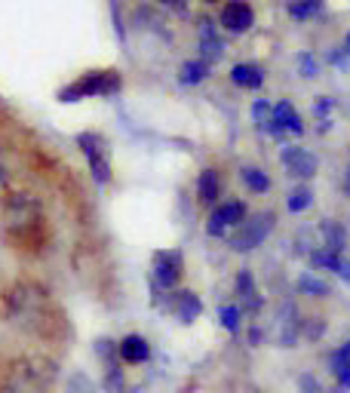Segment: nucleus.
<instances>
[{
  "instance_id": "nucleus-1",
  "label": "nucleus",
  "mask_w": 350,
  "mask_h": 393,
  "mask_svg": "<svg viewBox=\"0 0 350 393\" xmlns=\"http://www.w3.org/2000/svg\"><path fill=\"white\" fill-rule=\"evenodd\" d=\"M123 92V71L117 68H89L55 89L59 105H80L89 99H114Z\"/></svg>"
},
{
  "instance_id": "nucleus-2",
  "label": "nucleus",
  "mask_w": 350,
  "mask_h": 393,
  "mask_svg": "<svg viewBox=\"0 0 350 393\" xmlns=\"http://www.w3.org/2000/svg\"><path fill=\"white\" fill-rule=\"evenodd\" d=\"M276 212L273 209H258V212H249L243 224L239 228H234L227 233V246L230 252H237V255H249V252L261 249L267 237L276 231Z\"/></svg>"
},
{
  "instance_id": "nucleus-3",
  "label": "nucleus",
  "mask_w": 350,
  "mask_h": 393,
  "mask_svg": "<svg viewBox=\"0 0 350 393\" xmlns=\"http://www.w3.org/2000/svg\"><path fill=\"white\" fill-rule=\"evenodd\" d=\"M74 145L80 148L83 160H86L89 179L96 182V188H108L114 182V163H111V145L108 138L96 133V129H86V133L74 135Z\"/></svg>"
},
{
  "instance_id": "nucleus-4",
  "label": "nucleus",
  "mask_w": 350,
  "mask_h": 393,
  "mask_svg": "<svg viewBox=\"0 0 350 393\" xmlns=\"http://www.w3.org/2000/svg\"><path fill=\"white\" fill-rule=\"evenodd\" d=\"M188 274V258L179 246H166L151 252V289L154 292H172L184 283Z\"/></svg>"
},
{
  "instance_id": "nucleus-5",
  "label": "nucleus",
  "mask_w": 350,
  "mask_h": 393,
  "mask_svg": "<svg viewBox=\"0 0 350 393\" xmlns=\"http://www.w3.org/2000/svg\"><path fill=\"white\" fill-rule=\"evenodd\" d=\"M249 212L252 209H249L246 200H239V196H225V200L209 209L206 224H203V233H206L209 240H227V233L234 228H239Z\"/></svg>"
},
{
  "instance_id": "nucleus-6",
  "label": "nucleus",
  "mask_w": 350,
  "mask_h": 393,
  "mask_svg": "<svg viewBox=\"0 0 350 393\" xmlns=\"http://www.w3.org/2000/svg\"><path fill=\"white\" fill-rule=\"evenodd\" d=\"M215 25L227 37H246L258 25V9L252 0H221L215 13Z\"/></svg>"
},
{
  "instance_id": "nucleus-7",
  "label": "nucleus",
  "mask_w": 350,
  "mask_h": 393,
  "mask_svg": "<svg viewBox=\"0 0 350 393\" xmlns=\"http://www.w3.org/2000/svg\"><path fill=\"white\" fill-rule=\"evenodd\" d=\"M276 163L283 166V172L289 175L292 182H313L320 175V157L304 148L301 142H283L280 151H276Z\"/></svg>"
},
{
  "instance_id": "nucleus-8",
  "label": "nucleus",
  "mask_w": 350,
  "mask_h": 393,
  "mask_svg": "<svg viewBox=\"0 0 350 393\" xmlns=\"http://www.w3.org/2000/svg\"><path fill=\"white\" fill-rule=\"evenodd\" d=\"M154 307H160L163 314H169L175 323L181 326H193L203 316V298L197 289H188V286H179L172 289V292H163L160 301Z\"/></svg>"
},
{
  "instance_id": "nucleus-9",
  "label": "nucleus",
  "mask_w": 350,
  "mask_h": 393,
  "mask_svg": "<svg viewBox=\"0 0 350 393\" xmlns=\"http://www.w3.org/2000/svg\"><path fill=\"white\" fill-rule=\"evenodd\" d=\"M193 34H197V52H193V55L203 59V62H209L212 68H218V62L227 55V43H225V37H221V31H218L215 18L197 16Z\"/></svg>"
},
{
  "instance_id": "nucleus-10",
  "label": "nucleus",
  "mask_w": 350,
  "mask_h": 393,
  "mask_svg": "<svg viewBox=\"0 0 350 393\" xmlns=\"http://www.w3.org/2000/svg\"><path fill=\"white\" fill-rule=\"evenodd\" d=\"M234 301L239 304L243 316H258L267 304L261 286H258V279H255V270L246 267V265L234 274Z\"/></svg>"
},
{
  "instance_id": "nucleus-11",
  "label": "nucleus",
  "mask_w": 350,
  "mask_h": 393,
  "mask_svg": "<svg viewBox=\"0 0 350 393\" xmlns=\"http://www.w3.org/2000/svg\"><path fill=\"white\" fill-rule=\"evenodd\" d=\"M227 80L234 89H243V92H261L264 83H267V68L255 59H239L230 65L227 71Z\"/></svg>"
},
{
  "instance_id": "nucleus-12",
  "label": "nucleus",
  "mask_w": 350,
  "mask_h": 393,
  "mask_svg": "<svg viewBox=\"0 0 350 393\" xmlns=\"http://www.w3.org/2000/svg\"><path fill=\"white\" fill-rule=\"evenodd\" d=\"M193 196H197L200 206L212 209L215 203L225 200V175H221L218 166H203L193 179Z\"/></svg>"
},
{
  "instance_id": "nucleus-13",
  "label": "nucleus",
  "mask_w": 350,
  "mask_h": 393,
  "mask_svg": "<svg viewBox=\"0 0 350 393\" xmlns=\"http://www.w3.org/2000/svg\"><path fill=\"white\" fill-rule=\"evenodd\" d=\"M271 120L283 129L286 135H289V142H292V135H295V138H301L304 133H307L301 111L295 108V101H292V99H276V101H273V108H271Z\"/></svg>"
},
{
  "instance_id": "nucleus-14",
  "label": "nucleus",
  "mask_w": 350,
  "mask_h": 393,
  "mask_svg": "<svg viewBox=\"0 0 350 393\" xmlns=\"http://www.w3.org/2000/svg\"><path fill=\"white\" fill-rule=\"evenodd\" d=\"M151 341L142 332H129L123 338H117V357L123 366H145L151 360Z\"/></svg>"
},
{
  "instance_id": "nucleus-15",
  "label": "nucleus",
  "mask_w": 350,
  "mask_h": 393,
  "mask_svg": "<svg viewBox=\"0 0 350 393\" xmlns=\"http://www.w3.org/2000/svg\"><path fill=\"white\" fill-rule=\"evenodd\" d=\"M237 182L243 184V191L246 194H252V196H267L273 191V179H271V172L264 170V166H258V163H239V170H237Z\"/></svg>"
},
{
  "instance_id": "nucleus-16",
  "label": "nucleus",
  "mask_w": 350,
  "mask_h": 393,
  "mask_svg": "<svg viewBox=\"0 0 350 393\" xmlns=\"http://www.w3.org/2000/svg\"><path fill=\"white\" fill-rule=\"evenodd\" d=\"M212 74H215V68H212L209 62L197 59V55H191V59H184L179 68H175V83H179L181 89H197L203 87Z\"/></svg>"
},
{
  "instance_id": "nucleus-17",
  "label": "nucleus",
  "mask_w": 350,
  "mask_h": 393,
  "mask_svg": "<svg viewBox=\"0 0 350 393\" xmlns=\"http://www.w3.org/2000/svg\"><path fill=\"white\" fill-rule=\"evenodd\" d=\"M313 203H317V191L307 182H292V188L286 191V212L289 215H304Z\"/></svg>"
},
{
  "instance_id": "nucleus-18",
  "label": "nucleus",
  "mask_w": 350,
  "mask_h": 393,
  "mask_svg": "<svg viewBox=\"0 0 350 393\" xmlns=\"http://www.w3.org/2000/svg\"><path fill=\"white\" fill-rule=\"evenodd\" d=\"M322 13H326V0H286V16L298 25L313 22Z\"/></svg>"
},
{
  "instance_id": "nucleus-19",
  "label": "nucleus",
  "mask_w": 350,
  "mask_h": 393,
  "mask_svg": "<svg viewBox=\"0 0 350 393\" xmlns=\"http://www.w3.org/2000/svg\"><path fill=\"white\" fill-rule=\"evenodd\" d=\"M317 233H320V246H326V249L341 252V255H344V249H347V233H344V228H341L338 221L322 218V221L317 224Z\"/></svg>"
},
{
  "instance_id": "nucleus-20",
  "label": "nucleus",
  "mask_w": 350,
  "mask_h": 393,
  "mask_svg": "<svg viewBox=\"0 0 350 393\" xmlns=\"http://www.w3.org/2000/svg\"><path fill=\"white\" fill-rule=\"evenodd\" d=\"M295 289H298V295H307V298H329L332 295V286L317 274V270H301L298 279H295Z\"/></svg>"
},
{
  "instance_id": "nucleus-21",
  "label": "nucleus",
  "mask_w": 350,
  "mask_h": 393,
  "mask_svg": "<svg viewBox=\"0 0 350 393\" xmlns=\"http://www.w3.org/2000/svg\"><path fill=\"white\" fill-rule=\"evenodd\" d=\"M329 369H332V375H335L338 387L341 390H350V341H344L329 357Z\"/></svg>"
},
{
  "instance_id": "nucleus-22",
  "label": "nucleus",
  "mask_w": 350,
  "mask_h": 393,
  "mask_svg": "<svg viewBox=\"0 0 350 393\" xmlns=\"http://www.w3.org/2000/svg\"><path fill=\"white\" fill-rule=\"evenodd\" d=\"M218 326L225 329L227 335H239V329H243V311H239V304L237 301H225V304H218Z\"/></svg>"
},
{
  "instance_id": "nucleus-23",
  "label": "nucleus",
  "mask_w": 350,
  "mask_h": 393,
  "mask_svg": "<svg viewBox=\"0 0 350 393\" xmlns=\"http://www.w3.org/2000/svg\"><path fill=\"white\" fill-rule=\"evenodd\" d=\"M338 261H341V252H332L326 246H320V243L313 249H307V265H310V270H332V274H335Z\"/></svg>"
},
{
  "instance_id": "nucleus-24",
  "label": "nucleus",
  "mask_w": 350,
  "mask_h": 393,
  "mask_svg": "<svg viewBox=\"0 0 350 393\" xmlns=\"http://www.w3.org/2000/svg\"><path fill=\"white\" fill-rule=\"evenodd\" d=\"M105 366V378H101V387L108 393H126V375H123V362L120 360H111V362H101Z\"/></svg>"
},
{
  "instance_id": "nucleus-25",
  "label": "nucleus",
  "mask_w": 350,
  "mask_h": 393,
  "mask_svg": "<svg viewBox=\"0 0 350 393\" xmlns=\"http://www.w3.org/2000/svg\"><path fill=\"white\" fill-rule=\"evenodd\" d=\"M295 71H298L301 80H317L322 71V62L317 59V52L301 50V52H295Z\"/></svg>"
},
{
  "instance_id": "nucleus-26",
  "label": "nucleus",
  "mask_w": 350,
  "mask_h": 393,
  "mask_svg": "<svg viewBox=\"0 0 350 393\" xmlns=\"http://www.w3.org/2000/svg\"><path fill=\"white\" fill-rule=\"evenodd\" d=\"M271 108H273V101L267 99V96H258L252 99V105H249V117H252V123L261 129L267 120H271Z\"/></svg>"
},
{
  "instance_id": "nucleus-27",
  "label": "nucleus",
  "mask_w": 350,
  "mask_h": 393,
  "mask_svg": "<svg viewBox=\"0 0 350 393\" xmlns=\"http://www.w3.org/2000/svg\"><path fill=\"white\" fill-rule=\"evenodd\" d=\"M338 108V101L332 96H317L313 99V117L320 120V123H326V120H332V111Z\"/></svg>"
},
{
  "instance_id": "nucleus-28",
  "label": "nucleus",
  "mask_w": 350,
  "mask_h": 393,
  "mask_svg": "<svg viewBox=\"0 0 350 393\" xmlns=\"http://www.w3.org/2000/svg\"><path fill=\"white\" fill-rule=\"evenodd\" d=\"M326 62H329L335 71H350V52H347V50H341V46H335V50H329Z\"/></svg>"
},
{
  "instance_id": "nucleus-29",
  "label": "nucleus",
  "mask_w": 350,
  "mask_h": 393,
  "mask_svg": "<svg viewBox=\"0 0 350 393\" xmlns=\"http://www.w3.org/2000/svg\"><path fill=\"white\" fill-rule=\"evenodd\" d=\"M147 4H157V6H166V9H172V13H179V16H188V13H191V6H188V0H147Z\"/></svg>"
},
{
  "instance_id": "nucleus-30",
  "label": "nucleus",
  "mask_w": 350,
  "mask_h": 393,
  "mask_svg": "<svg viewBox=\"0 0 350 393\" xmlns=\"http://www.w3.org/2000/svg\"><path fill=\"white\" fill-rule=\"evenodd\" d=\"M246 341H249V348H261V341H264V329H261V326H258V323L249 326Z\"/></svg>"
},
{
  "instance_id": "nucleus-31",
  "label": "nucleus",
  "mask_w": 350,
  "mask_h": 393,
  "mask_svg": "<svg viewBox=\"0 0 350 393\" xmlns=\"http://www.w3.org/2000/svg\"><path fill=\"white\" fill-rule=\"evenodd\" d=\"M335 277L341 279V283H350V258L347 255H341L338 267H335Z\"/></svg>"
},
{
  "instance_id": "nucleus-32",
  "label": "nucleus",
  "mask_w": 350,
  "mask_h": 393,
  "mask_svg": "<svg viewBox=\"0 0 350 393\" xmlns=\"http://www.w3.org/2000/svg\"><path fill=\"white\" fill-rule=\"evenodd\" d=\"M301 390H304V393H322L320 381L313 378V375H301Z\"/></svg>"
},
{
  "instance_id": "nucleus-33",
  "label": "nucleus",
  "mask_w": 350,
  "mask_h": 393,
  "mask_svg": "<svg viewBox=\"0 0 350 393\" xmlns=\"http://www.w3.org/2000/svg\"><path fill=\"white\" fill-rule=\"evenodd\" d=\"M341 191L347 194V200H350V166L344 170V182H341Z\"/></svg>"
},
{
  "instance_id": "nucleus-34",
  "label": "nucleus",
  "mask_w": 350,
  "mask_h": 393,
  "mask_svg": "<svg viewBox=\"0 0 350 393\" xmlns=\"http://www.w3.org/2000/svg\"><path fill=\"white\" fill-rule=\"evenodd\" d=\"M197 4H203V6H215V9H218L221 0H197Z\"/></svg>"
},
{
  "instance_id": "nucleus-35",
  "label": "nucleus",
  "mask_w": 350,
  "mask_h": 393,
  "mask_svg": "<svg viewBox=\"0 0 350 393\" xmlns=\"http://www.w3.org/2000/svg\"><path fill=\"white\" fill-rule=\"evenodd\" d=\"M344 50H347V52H350V31H347V34H344Z\"/></svg>"
},
{
  "instance_id": "nucleus-36",
  "label": "nucleus",
  "mask_w": 350,
  "mask_h": 393,
  "mask_svg": "<svg viewBox=\"0 0 350 393\" xmlns=\"http://www.w3.org/2000/svg\"><path fill=\"white\" fill-rule=\"evenodd\" d=\"M129 393H142V390H129Z\"/></svg>"
}]
</instances>
